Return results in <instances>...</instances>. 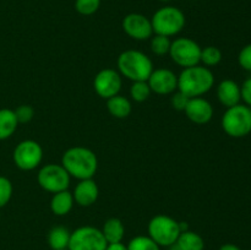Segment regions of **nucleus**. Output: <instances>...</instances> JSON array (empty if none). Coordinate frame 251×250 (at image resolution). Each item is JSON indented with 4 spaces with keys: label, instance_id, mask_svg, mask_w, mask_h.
<instances>
[{
    "label": "nucleus",
    "instance_id": "f257e3e1",
    "mask_svg": "<svg viewBox=\"0 0 251 250\" xmlns=\"http://www.w3.org/2000/svg\"><path fill=\"white\" fill-rule=\"evenodd\" d=\"M61 166L69 175L83 180L95 176L98 169V159L92 150L83 146L70 147L61 157Z\"/></svg>",
    "mask_w": 251,
    "mask_h": 250
},
{
    "label": "nucleus",
    "instance_id": "f704fd0d",
    "mask_svg": "<svg viewBox=\"0 0 251 250\" xmlns=\"http://www.w3.org/2000/svg\"><path fill=\"white\" fill-rule=\"evenodd\" d=\"M168 250H180V249H179V248L176 247V244H173V245H172V247L168 248Z\"/></svg>",
    "mask_w": 251,
    "mask_h": 250
},
{
    "label": "nucleus",
    "instance_id": "2f4dec72",
    "mask_svg": "<svg viewBox=\"0 0 251 250\" xmlns=\"http://www.w3.org/2000/svg\"><path fill=\"white\" fill-rule=\"evenodd\" d=\"M240 97L245 103V105L251 108V77L247 78L240 86Z\"/></svg>",
    "mask_w": 251,
    "mask_h": 250
},
{
    "label": "nucleus",
    "instance_id": "72a5a7b5",
    "mask_svg": "<svg viewBox=\"0 0 251 250\" xmlns=\"http://www.w3.org/2000/svg\"><path fill=\"white\" fill-rule=\"evenodd\" d=\"M218 250H242V249H240L238 245L232 244V243H227V244H223Z\"/></svg>",
    "mask_w": 251,
    "mask_h": 250
},
{
    "label": "nucleus",
    "instance_id": "b1692460",
    "mask_svg": "<svg viewBox=\"0 0 251 250\" xmlns=\"http://www.w3.org/2000/svg\"><path fill=\"white\" fill-rule=\"evenodd\" d=\"M127 250H161V247L149 235H137L127 243Z\"/></svg>",
    "mask_w": 251,
    "mask_h": 250
},
{
    "label": "nucleus",
    "instance_id": "a211bd4d",
    "mask_svg": "<svg viewBox=\"0 0 251 250\" xmlns=\"http://www.w3.org/2000/svg\"><path fill=\"white\" fill-rule=\"evenodd\" d=\"M100 230H102L103 235H104L108 244H112V243H120L124 239L125 227L124 223H123L122 220H119V218L112 217L109 218V220H107Z\"/></svg>",
    "mask_w": 251,
    "mask_h": 250
},
{
    "label": "nucleus",
    "instance_id": "9d476101",
    "mask_svg": "<svg viewBox=\"0 0 251 250\" xmlns=\"http://www.w3.org/2000/svg\"><path fill=\"white\" fill-rule=\"evenodd\" d=\"M12 159L21 171H33L43 159V149L34 140H24L15 147Z\"/></svg>",
    "mask_w": 251,
    "mask_h": 250
},
{
    "label": "nucleus",
    "instance_id": "5701e85b",
    "mask_svg": "<svg viewBox=\"0 0 251 250\" xmlns=\"http://www.w3.org/2000/svg\"><path fill=\"white\" fill-rule=\"evenodd\" d=\"M222 61V51L215 46H208L201 48L200 63H202L206 68L216 66Z\"/></svg>",
    "mask_w": 251,
    "mask_h": 250
},
{
    "label": "nucleus",
    "instance_id": "4468645a",
    "mask_svg": "<svg viewBox=\"0 0 251 250\" xmlns=\"http://www.w3.org/2000/svg\"><path fill=\"white\" fill-rule=\"evenodd\" d=\"M184 112L190 122L198 125L207 124L213 117L212 104L202 97L190 98Z\"/></svg>",
    "mask_w": 251,
    "mask_h": 250
},
{
    "label": "nucleus",
    "instance_id": "39448f33",
    "mask_svg": "<svg viewBox=\"0 0 251 250\" xmlns=\"http://www.w3.org/2000/svg\"><path fill=\"white\" fill-rule=\"evenodd\" d=\"M156 34L172 37L180 33L185 26V15L179 7L164 6L157 10L151 19Z\"/></svg>",
    "mask_w": 251,
    "mask_h": 250
},
{
    "label": "nucleus",
    "instance_id": "f03ea898",
    "mask_svg": "<svg viewBox=\"0 0 251 250\" xmlns=\"http://www.w3.org/2000/svg\"><path fill=\"white\" fill-rule=\"evenodd\" d=\"M215 85L213 73L206 66L195 65L183 69L178 76V91L189 98L201 97Z\"/></svg>",
    "mask_w": 251,
    "mask_h": 250
},
{
    "label": "nucleus",
    "instance_id": "c9c22d12",
    "mask_svg": "<svg viewBox=\"0 0 251 250\" xmlns=\"http://www.w3.org/2000/svg\"><path fill=\"white\" fill-rule=\"evenodd\" d=\"M159 1H171V0H159Z\"/></svg>",
    "mask_w": 251,
    "mask_h": 250
},
{
    "label": "nucleus",
    "instance_id": "c756f323",
    "mask_svg": "<svg viewBox=\"0 0 251 250\" xmlns=\"http://www.w3.org/2000/svg\"><path fill=\"white\" fill-rule=\"evenodd\" d=\"M189 100H190V98H189L188 96H185L184 93H181L180 91L176 90V92L172 93V97H171L172 107H173L176 110H179V112H184Z\"/></svg>",
    "mask_w": 251,
    "mask_h": 250
},
{
    "label": "nucleus",
    "instance_id": "20e7f679",
    "mask_svg": "<svg viewBox=\"0 0 251 250\" xmlns=\"http://www.w3.org/2000/svg\"><path fill=\"white\" fill-rule=\"evenodd\" d=\"M222 129L234 139L248 136L251 132V108L240 103L227 108L222 117Z\"/></svg>",
    "mask_w": 251,
    "mask_h": 250
},
{
    "label": "nucleus",
    "instance_id": "dca6fc26",
    "mask_svg": "<svg viewBox=\"0 0 251 250\" xmlns=\"http://www.w3.org/2000/svg\"><path fill=\"white\" fill-rule=\"evenodd\" d=\"M217 98L221 104L226 108H230L233 105L239 104L242 97H240V86L235 81L223 80L217 86Z\"/></svg>",
    "mask_w": 251,
    "mask_h": 250
},
{
    "label": "nucleus",
    "instance_id": "6e6552de",
    "mask_svg": "<svg viewBox=\"0 0 251 250\" xmlns=\"http://www.w3.org/2000/svg\"><path fill=\"white\" fill-rule=\"evenodd\" d=\"M107 240L102 230L92 225H82L71 232L69 250H105Z\"/></svg>",
    "mask_w": 251,
    "mask_h": 250
},
{
    "label": "nucleus",
    "instance_id": "aec40b11",
    "mask_svg": "<svg viewBox=\"0 0 251 250\" xmlns=\"http://www.w3.org/2000/svg\"><path fill=\"white\" fill-rule=\"evenodd\" d=\"M71 232L63 225H55L48 233V244L51 250H64L69 248Z\"/></svg>",
    "mask_w": 251,
    "mask_h": 250
},
{
    "label": "nucleus",
    "instance_id": "f8f14e48",
    "mask_svg": "<svg viewBox=\"0 0 251 250\" xmlns=\"http://www.w3.org/2000/svg\"><path fill=\"white\" fill-rule=\"evenodd\" d=\"M123 29L125 33L136 41H146L151 38L153 34L151 20L147 19L145 15L131 12L123 19Z\"/></svg>",
    "mask_w": 251,
    "mask_h": 250
},
{
    "label": "nucleus",
    "instance_id": "7ed1b4c3",
    "mask_svg": "<svg viewBox=\"0 0 251 250\" xmlns=\"http://www.w3.org/2000/svg\"><path fill=\"white\" fill-rule=\"evenodd\" d=\"M118 70L122 76L135 81H147L153 71V64L149 55L140 50L127 49L118 56Z\"/></svg>",
    "mask_w": 251,
    "mask_h": 250
},
{
    "label": "nucleus",
    "instance_id": "a878e982",
    "mask_svg": "<svg viewBox=\"0 0 251 250\" xmlns=\"http://www.w3.org/2000/svg\"><path fill=\"white\" fill-rule=\"evenodd\" d=\"M171 44L172 41L169 39V37L156 34V36H153L151 38V50L156 55L163 56L166 54H169Z\"/></svg>",
    "mask_w": 251,
    "mask_h": 250
},
{
    "label": "nucleus",
    "instance_id": "423d86ee",
    "mask_svg": "<svg viewBox=\"0 0 251 250\" xmlns=\"http://www.w3.org/2000/svg\"><path fill=\"white\" fill-rule=\"evenodd\" d=\"M149 237L153 239L159 247L169 248L176 244L180 235L179 222L166 215H157L149 222Z\"/></svg>",
    "mask_w": 251,
    "mask_h": 250
},
{
    "label": "nucleus",
    "instance_id": "f3484780",
    "mask_svg": "<svg viewBox=\"0 0 251 250\" xmlns=\"http://www.w3.org/2000/svg\"><path fill=\"white\" fill-rule=\"evenodd\" d=\"M74 200L73 193L69 190L59 191V193L53 194V198L50 200V210L55 216H65L73 210Z\"/></svg>",
    "mask_w": 251,
    "mask_h": 250
},
{
    "label": "nucleus",
    "instance_id": "e433bc0d",
    "mask_svg": "<svg viewBox=\"0 0 251 250\" xmlns=\"http://www.w3.org/2000/svg\"><path fill=\"white\" fill-rule=\"evenodd\" d=\"M64 250H69V249H64Z\"/></svg>",
    "mask_w": 251,
    "mask_h": 250
},
{
    "label": "nucleus",
    "instance_id": "0eeeda50",
    "mask_svg": "<svg viewBox=\"0 0 251 250\" xmlns=\"http://www.w3.org/2000/svg\"><path fill=\"white\" fill-rule=\"evenodd\" d=\"M201 47L198 42L186 37H180L172 42L169 56L176 65L183 69L200 64Z\"/></svg>",
    "mask_w": 251,
    "mask_h": 250
},
{
    "label": "nucleus",
    "instance_id": "4be33fe9",
    "mask_svg": "<svg viewBox=\"0 0 251 250\" xmlns=\"http://www.w3.org/2000/svg\"><path fill=\"white\" fill-rule=\"evenodd\" d=\"M176 247L180 250H203L205 249V242L203 238L199 233L185 230L181 232L176 240Z\"/></svg>",
    "mask_w": 251,
    "mask_h": 250
},
{
    "label": "nucleus",
    "instance_id": "393cba45",
    "mask_svg": "<svg viewBox=\"0 0 251 250\" xmlns=\"http://www.w3.org/2000/svg\"><path fill=\"white\" fill-rule=\"evenodd\" d=\"M152 91L147 81H135L130 87V96L135 102H145L150 98Z\"/></svg>",
    "mask_w": 251,
    "mask_h": 250
},
{
    "label": "nucleus",
    "instance_id": "6ab92c4d",
    "mask_svg": "<svg viewBox=\"0 0 251 250\" xmlns=\"http://www.w3.org/2000/svg\"><path fill=\"white\" fill-rule=\"evenodd\" d=\"M107 109L112 117L117 119H125L131 113L132 105L126 97L117 95L107 100Z\"/></svg>",
    "mask_w": 251,
    "mask_h": 250
},
{
    "label": "nucleus",
    "instance_id": "c85d7f7f",
    "mask_svg": "<svg viewBox=\"0 0 251 250\" xmlns=\"http://www.w3.org/2000/svg\"><path fill=\"white\" fill-rule=\"evenodd\" d=\"M14 112L15 115H16L19 124H26V123H29L34 117L33 107L29 104L19 105Z\"/></svg>",
    "mask_w": 251,
    "mask_h": 250
},
{
    "label": "nucleus",
    "instance_id": "ddd939ff",
    "mask_svg": "<svg viewBox=\"0 0 251 250\" xmlns=\"http://www.w3.org/2000/svg\"><path fill=\"white\" fill-rule=\"evenodd\" d=\"M147 83L156 95H172L178 90V76L169 69H153Z\"/></svg>",
    "mask_w": 251,
    "mask_h": 250
},
{
    "label": "nucleus",
    "instance_id": "1a4fd4ad",
    "mask_svg": "<svg viewBox=\"0 0 251 250\" xmlns=\"http://www.w3.org/2000/svg\"><path fill=\"white\" fill-rule=\"evenodd\" d=\"M70 178L68 172L61 164L49 163L42 167L37 174V181L43 190L55 194L59 191L68 190L70 185Z\"/></svg>",
    "mask_w": 251,
    "mask_h": 250
},
{
    "label": "nucleus",
    "instance_id": "7c9ffc66",
    "mask_svg": "<svg viewBox=\"0 0 251 250\" xmlns=\"http://www.w3.org/2000/svg\"><path fill=\"white\" fill-rule=\"evenodd\" d=\"M238 63L244 70L251 71V43L242 48L238 55Z\"/></svg>",
    "mask_w": 251,
    "mask_h": 250
},
{
    "label": "nucleus",
    "instance_id": "9b49d317",
    "mask_svg": "<svg viewBox=\"0 0 251 250\" xmlns=\"http://www.w3.org/2000/svg\"><path fill=\"white\" fill-rule=\"evenodd\" d=\"M122 85L123 80L119 71L110 68L100 70L93 80V87H95L96 93L104 100H109V98L119 95Z\"/></svg>",
    "mask_w": 251,
    "mask_h": 250
},
{
    "label": "nucleus",
    "instance_id": "2eb2a0df",
    "mask_svg": "<svg viewBox=\"0 0 251 250\" xmlns=\"http://www.w3.org/2000/svg\"><path fill=\"white\" fill-rule=\"evenodd\" d=\"M73 196L78 206L88 207L97 201L98 196H100V189L93 178L83 179V180L78 181L77 185L75 186Z\"/></svg>",
    "mask_w": 251,
    "mask_h": 250
},
{
    "label": "nucleus",
    "instance_id": "473e14b6",
    "mask_svg": "<svg viewBox=\"0 0 251 250\" xmlns=\"http://www.w3.org/2000/svg\"><path fill=\"white\" fill-rule=\"evenodd\" d=\"M105 250H127V247L123 242L112 243V244L107 245V249Z\"/></svg>",
    "mask_w": 251,
    "mask_h": 250
},
{
    "label": "nucleus",
    "instance_id": "bb28decb",
    "mask_svg": "<svg viewBox=\"0 0 251 250\" xmlns=\"http://www.w3.org/2000/svg\"><path fill=\"white\" fill-rule=\"evenodd\" d=\"M100 6V0H76L75 9L76 11L83 16H90L96 14Z\"/></svg>",
    "mask_w": 251,
    "mask_h": 250
},
{
    "label": "nucleus",
    "instance_id": "cd10ccee",
    "mask_svg": "<svg viewBox=\"0 0 251 250\" xmlns=\"http://www.w3.org/2000/svg\"><path fill=\"white\" fill-rule=\"evenodd\" d=\"M12 191H14V188L10 179L0 175V208L9 203V201L11 200Z\"/></svg>",
    "mask_w": 251,
    "mask_h": 250
},
{
    "label": "nucleus",
    "instance_id": "412c9836",
    "mask_svg": "<svg viewBox=\"0 0 251 250\" xmlns=\"http://www.w3.org/2000/svg\"><path fill=\"white\" fill-rule=\"evenodd\" d=\"M19 126V122L15 112L9 108L0 109V140H6L11 137Z\"/></svg>",
    "mask_w": 251,
    "mask_h": 250
}]
</instances>
